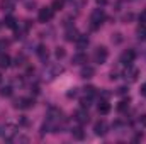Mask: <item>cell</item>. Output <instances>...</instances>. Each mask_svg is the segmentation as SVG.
Listing matches in <instances>:
<instances>
[{"instance_id":"cell-30","label":"cell","mask_w":146,"mask_h":144,"mask_svg":"<svg viewBox=\"0 0 146 144\" xmlns=\"http://www.w3.org/2000/svg\"><path fill=\"white\" fill-rule=\"evenodd\" d=\"M138 19H139V22H141V24H146V10H143V12L139 14V17H138Z\"/></svg>"},{"instance_id":"cell-20","label":"cell","mask_w":146,"mask_h":144,"mask_svg":"<svg viewBox=\"0 0 146 144\" xmlns=\"http://www.w3.org/2000/svg\"><path fill=\"white\" fill-rule=\"evenodd\" d=\"M3 22H5V26H7V27H10V29H15V27H17V20H15L12 15H7Z\"/></svg>"},{"instance_id":"cell-15","label":"cell","mask_w":146,"mask_h":144,"mask_svg":"<svg viewBox=\"0 0 146 144\" xmlns=\"http://www.w3.org/2000/svg\"><path fill=\"white\" fill-rule=\"evenodd\" d=\"M78 31L75 29V27H68L66 29V34H65V37H66V41H76L78 39Z\"/></svg>"},{"instance_id":"cell-12","label":"cell","mask_w":146,"mask_h":144,"mask_svg":"<svg viewBox=\"0 0 146 144\" xmlns=\"http://www.w3.org/2000/svg\"><path fill=\"white\" fill-rule=\"evenodd\" d=\"M72 63L73 65H83V63H87V54H85V53H76V54H73Z\"/></svg>"},{"instance_id":"cell-33","label":"cell","mask_w":146,"mask_h":144,"mask_svg":"<svg viewBox=\"0 0 146 144\" xmlns=\"http://www.w3.org/2000/svg\"><path fill=\"white\" fill-rule=\"evenodd\" d=\"M141 95H143V97H146V83H143V85H141Z\"/></svg>"},{"instance_id":"cell-8","label":"cell","mask_w":146,"mask_h":144,"mask_svg":"<svg viewBox=\"0 0 146 144\" xmlns=\"http://www.w3.org/2000/svg\"><path fill=\"white\" fill-rule=\"evenodd\" d=\"M33 105H34V100H33V98H19V100H15V104H14L15 108H31Z\"/></svg>"},{"instance_id":"cell-21","label":"cell","mask_w":146,"mask_h":144,"mask_svg":"<svg viewBox=\"0 0 146 144\" xmlns=\"http://www.w3.org/2000/svg\"><path fill=\"white\" fill-rule=\"evenodd\" d=\"M136 34H138V37H139V39H143V41H145V39H146V24H141V26L138 27Z\"/></svg>"},{"instance_id":"cell-11","label":"cell","mask_w":146,"mask_h":144,"mask_svg":"<svg viewBox=\"0 0 146 144\" xmlns=\"http://www.w3.org/2000/svg\"><path fill=\"white\" fill-rule=\"evenodd\" d=\"M60 73H63V68H61L60 65H56V66H51L48 73L44 71V75H48V80H53V78H54V76H58Z\"/></svg>"},{"instance_id":"cell-34","label":"cell","mask_w":146,"mask_h":144,"mask_svg":"<svg viewBox=\"0 0 146 144\" xmlns=\"http://www.w3.org/2000/svg\"><path fill=\"white\" fill-rule=\"evenodd\" d=\"M95 2H97L99 5H106V3H107V0H95Z\"/></svg>"},{"instance_id":"cell-18","label":"cell","mask_w":146,"mask_h":144,"mask_svg":"<svg viewBox=\"0 0 146 144\" xmlns=\"http://www.w3.org/2000/svg\"><path fill=\"white\" fill-rule=\"evenodd\" d=\"M99 112H100L102 115H106V114L110 112V104L107 100H100V102H99Z\"/></svg>"},{"instance_id":"cell-36","label":"cell","mask_w":146,"mask_h":144,"mask_svg":"<svg viewBox=\"0 0 146 144\" xmlns=\"http://www.w3.org/2000/svg\"><path fill=\"white\" fill-rule=\"evenodd\" d=\"M0 26H2V24H0Z\"/></svg>"},{"instance_id":"cell-3","label":"cell","mask_w":146,"mask_h":144,"mask_svg":"<svg viewBox=\"0 0 146 144\" xmlns=\"http://www.w3.org/2000/svg\"><path fill=\"white\" fill-rule=\"evenodd\" d=\"M107 58H109V51H107V48L99 46V48L95 49V53H94V59H95V63L104 65V63L107 61Z\"/></svg>"},{"instance_id":"cell-27","label":"cell","mask_w":146,"mask_h":144,"mask_svg":"<svg viewBox=\"0 0 146 144\" xmlns=\"http://www.w3.org/2000/svg\"><path fill=\"white\" fill-rule=\"evenodd\" d=\"M82 107H83V108H88V107H90V97L82 98Z\"/></svg>"},{"instance_id":"cell-13","label":"cell","mask_w":146,"mask_h":144,"mask_svg":"<svg viewBox=\"0 0 146 144\" xmlns=\"http://www.w3.org/2000/svg\"><path fill=\"white\" fill-rule=\"evenodd\" d=\"M136 76H138V70H134V68H131V65H127V70L124 73V78L129 80V81H134Z\"/></svg>"},{"instance_id":"cell-9","label":"cell","mask_w":146,"mask_h":144,"mask_svg":"<svg viewBox=\"0 0 146 144\" xmlns=\"http://www.w3.org/2000/svg\"><path fill=\"white\" fill-rule=\"evenodd\" d=\"M14 0H0V9L5 12V14H10L14 10Z\"/></svg>"},{"instance_id":"cell-19","label":"cell","mask_w":146,"mask_h":144,"mask_svg":"<svg viewBox=\"0 0 146 144\" xmlns=\"http://www.w3.org/2000/svg\"><path fill=\"white\" fill-rule=\"evenodd\" d=\"M10 66V56L7 53H0V68H9Z\"/></svg>"},{"instance_id":"cell-7","label":"cell","mask_w":146,"mask_h":144,"mask_svg":"<svg viewBox=\"0 0 146 144\" xmlns=\"http://www.w3.org/2000/svg\"><path fill=\"white\" fill-rule=\"evenodd\" d=\"M107 129H109V127H107V122H106V120H99V122L94 126V131H95L97 136H106V134H107Z\"/></svg>"},{"instance_id":"cell-35","label":"cell","mask_w":146,"mask_h":144,"mask_svg":"<svg viewBox=\"0 0 146 144\" xmlns=\"http://www.w3.org/2000/svg\"><path fill=\"white\" fill-rule=\"evenodd\" d=\"M0 83H2V75H0Z\"/></svg>"},{"instance_id":"cell-26","label":"cell","mask_w":146,"mask_h":144,"mask_svg":"<svg viewBox=\"0 0 146 144\" xmlns=\"http://www.w3.org/2000/svg\"><path fill=\"white\" fill-rule=\"evenodd\" d=\"M85 95H87V97H94V95H95V88H94V87H87V88H85Z\"/></svg>"},{"instance_id":"cell-16","label":"cell","mask_w":146,"mask_h":144,"mask_svg":"<svg viewBox=\"0 0 146 144\" xmlns=\"http://www.w3.org/2000/svg\"><path fill=\"white\" fill-rule=\"evenodd\" d=\"M75 42H76L78 49H85V48L88 46V37L85 36V34H80V36H78V39H76Z\"/></svg>"},{"instance_id":"cell-22","label":"cell","mask_w":146,"mask_h":144,"mask_svg":"<svg viewBox=\"0 0 146 144\" xmlns=\"http://www.w3.org/2000/svg\"><path fill=\"white\" fill-rule=\"evenodd\" d=\"M63 5H65V2H63V0H54V2H53V5H51V9H53V10H61V9H63Z\"/></svg>"},{"instance_id":"cell-6","label":"cell","mask_w":146,"mask_h":144,"mask_svg":"<svg viewBox=\"0 0 146 144\" xmlns=\"http://www.w3.org/2000/svg\"><path fill=\"white\" fill-rule=\"evenodd\" d=\"M134 58H136V53H134L133 49H127V51H124V53L121 54V63H124V65H131V63L134 61Z\"/></svg>"},{"instance_id":"cell-24","label":"cell","mask_w":146,"mask_h":144,"mask_svg":"<svg viewBox=\"0 0 146 144\" xmlns=\"http://www.w3.org/2000/svg\"><path fill=\"white\" fill-rule=\"evenodd\" d=\"M127 108H129V102H127V100H122V102L117 105V110H119V112H124V110H127Z\"/></svg>"},{"instance_id":"cell-2","label":"cell","mask_w":146,"mask_h":144,"mask_svg":"<svg viewBox=\"0 0 146 144\" xmlns=\"http://www.w3.org/2000/svg\"><path fill=\"white\" fill-rule=\"evenodd\" d=\"M17 132H19V129L14 124H2L0 126V137L3 141H12L17 136Z\"/></svg>"},{"instance_id":"cell-10","label":"cell","mask_w":146,"mask_h":144,"mask_svg":"<svg viewBox=\"0 0 146 144\" xmlns=\"http://www.w3.org/2000/svg\"><path fill=\"white\" fill-rule=\"evenodd\" d=\"M75 117H76V120L80 122V124H85V122H88V112L85 110V108L82 107L76 114H75Z\"/></svg>"},{"instance_id":"cell-23","label":"cell","mask_w":146,"mask_h":144,"mask_svg":"<svg viewBox=\"0 0 146 144\" xmlns=\"http://www.w3.org/2000/svg\"><path fill=\"white\" fill-rule=\"evenodd\" d=\"M0 95H2V97H10V95H12V88H10V87L0 88Z\"/></svg>"},{"instance_id":"cell-25","label":"cell","mask_w":146,"mask_h":144,"mask_svg":"<svg viewBox=\"0 0 146 144\" xmlns=\"http://www.w3.org/2000/svg\"><path fill=\"white\" fill-rule=\"evenodd\" d=\"M72 132L75 134V137H76V139H82V137H83V132H82V127H75V129H73Z\"/></svg>"},{"instance_id":"cell-1","label":"cell","mask_w":146,"mask_h":144,"mask_svg":"<svg viewBox=\"0 0 146 144\" xmlns=\"http://www.w3.org/2000/svg\"><path fill=\"white\" fill-rule=\"evenodd\" d=\"M60 122H61V110L51 107L48 110L46 120L42 124V132H56L60 129Z\"/></svg>"},{"instance_id":"cell-17","label":"cell","mask_w":146,"mask_h":144,"mask_svg":"<svg viewBox=\"0 0 146 144\" xmlns=\"http://www.w3.org/2000/svg\"><path fill=\"white\" fill-rule=\"evenodd\" d=\"M37 56L41 58V61H48V58H49L48 48H46V46H39V48H37Z\"/></svg>"},{"instance_id":"cell-14","label":"cell","mask_w":146,"mask_h":144,"mask_svg":"<svg viewBox=\"0 0 146 144\" xmlns=\"http://www.w3.org/2000/svg\"><path fill=\"white\" fill-rule=\"evenodd\" d=\"M80 75H82V78H92V76L95 75V68L87 65V66H83V68H82Z\"/></svg>"},{"instance_id":"cell-5","label":"cell","mask_w":146,"mask_h":144,"mask_svg":"<svg viewBox=\"0 0 146 144\" xmlns=\"http://www.w3.org/2000/svg\"><path fill=\"white\" fill-rule=\"evenodd\" d=\"M106 19V14H104V10L102 9H95L94 12H92V26L97 29L100 24H102V20Z\"/></svg>"},{"instance_id":"cell-28","label":"cell","mask_w":146,"mask_h":144,"mask_svg":"<svg viewBox=\"0 0 146 144\" xmlns=\"http://www.w3.org/2000/svg\"><path fill=\"white\" fill-rule=\"evenodd\" d=\"M22 65H24V56L21 54V56L15 58V66H22Z\"/></svg>"},{"instance_id":"cell-32","label":"cell","mask_w":146,"mask_h":144,"mask_svg":"<svg viewBox=\"0 0 146 144\" xmlns=\"http://www.w3.org/2000/svg\"><path fill=\"white\" fill-rule=\"evenodd\" d=\"M139 124H141V126H145V127H146V114H143V115L139 117Z\"/></svg>"},{"instance_id":"cell-29","label":"cell","mask_w":146,"mask_h":144,"mask_svg":"<svg viewBox=\"0 0 146 144\" xmlns=\"http://www.w3.org/2000/svg\"><path fill=\"white\" fill-rule=\"evenodd\" d=\"M63 56H65V49H63V48H58V49H56V58L60 59V58H63Z\"/></svg>"},{"instance_id":"cell-31","label":"cell","mask_w":146,"mask_h":144,"mask_svg":"<svg viewBox=\"0 0 146 144\" xmlns=\"http://www.w3.org/2000/svg\"><path fill=\"white\" fill-rule=\"evenodd\" d=\"M7 46H9V41H3V39H0V51H2V49H5Z\"/></svg>"},{"instance_id":"cell-4","label":"cell","mask_w":146,"mask_h":144,"mask_svg":"<svg viewBox=\"0 0 146 144\" xmlns=\"http://www.w3.org/2000/svg\"><path fill=\"white\" fill-rule=\"evenodd\" d=\"M53 14H54V10H53L51 7H42V9H39L37 19H39V22L46 24V22H49V20L53 19Z\"/></svg>"}]
</instances>
